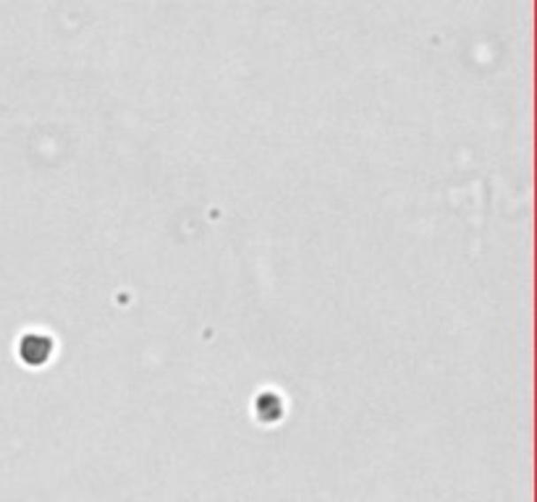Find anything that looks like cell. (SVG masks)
<instances>
[{"label":"cell","instance_id":"cell-1","mask_svg":"<svg viewBox=\"0 0 537 502\" xmlns=\"http://www.w3.org/2000/svg\"><path fill=\"white\" fill-rule=\"evenodd\" d=\"M50 351H53V343H50L45 335H27L24 343H21V359H24V361H29L32 354H37V356H35V364H42V361L50 359Z\"/></svg>","mask_w":537,"mask_h":502}]
</instances>
